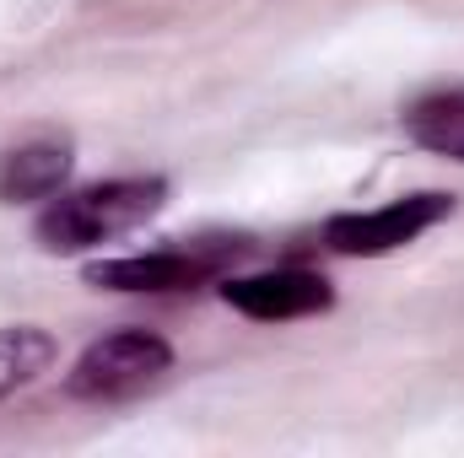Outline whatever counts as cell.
<instances>
[{"instance_id": "6da1fadb", "label": "cell", "mask_w": 464, "mask_h": 458, "mask_svg": "<svg viewBox=\"0 0 464 458\" xmlns=\"http://www.w3.org/2000/svg\"><path fill=\"white\" fill-rule=\"evenodd\" d=\"M168 205V184L162 178H114V184H92L76 195H60L44 216H38V248L44 253H87L103 248L124 232L146 227L157 211Z\"/></svg>"}, {"instance_id": "7a4b0ae2", "label": "cell", "mask_w": 464, "mask_h": 458, "mask_svg": "<svg viewBox=\"0 0 464 458\" xmlns=\"http://www.w3.org/2000/svg\"><path fill=\"white\" fill-rule=\"evenodd\" d=\"M173 367V345L151 329H119L103 335L82 350V361L71 367L65 388L76 399H92V405H119V399H135L146 388H157Z\"/></svg>"}, {"instance_id": "3957f363", "label": "cell", "mask_w": 464, "mask_h": 458, "mask_svg": "<svg viewBox=\"0 0 464 458\" xmlns=\"http://www.w3.org/2000/svg\"><path fill=\"white\" fill-rule=\"evenodd\" d=\"M254 243L227 237V243H200V248H157V253H124V259H98L87 264V286L98 291H189L211 275H222L227 259H243Z\"/></svg>"}, {"instance_id": "277c9868", "label": "cell", "mask_w": 464, "mask_h": 458, "mask_svg": "<svg viewBox=\"0 0 464 458\" xmlns=\"http://www.w3.org/2000/svg\"><path fill=\"white\" fill-rule=\"evenodd\" d=\"M454 211L449 195H405V200H389L383 211H346V216H330L324 222V243L335 253L351 259H378V253H394L405 243H416L427 227H438L443 216Z\"/></svg>"}, {"instance_id": "5b68a950", "label": "cell", "mask_w": 464, "mask_h": 458, "mask_svg": "<svg viewBox=\"0 0 464 458\" xmlns=\"http://www.w3.org/2000/svg\"><path fill=\"white\" fill-rule=\"evenodd\" d=\"M222 302L237 308L243 319L259 324H281V319H308L324 313L335 302V286L314 270H259V275H237L222 281Z\"/></svg>"}, {"instance_id": "8992f818", "label": "cell", "mask_w": 464, "mask_h": 458, "mask_svg": "<svg viewBox=\"0 0 464 458\" xmlns=\"http://www.w3.org/2000/svg\"><path fill=\"white\" fill-rule=\"evenodd\" d=\"M76 167V151L65 140H33L0 157V200L5 205H27V200H49L65 189Z\"/></svg>"}, {"instance_id": "52a82bcc", "label": "cell", "mask_w": 464, "mask_h": 458, "mask_svg": "<svg viewBox=\"0 0 464 458\" xmlns=\"http://www.w3.org/2000/svg\"><path fill=\"white\" fill-rule=\"evenodd\" d=\"M54 356H60V345H54L49 329H38V324H11V329H0V399H11L16 388L38 383V377L54 367Z\"/></svg>"}, {"instance_id": "ba28073f", "label": "cell", "mask_w": 464, "mask_h": 458, "mask_svg": "<svg viewBox=\"0 0 464 458\" xmlns=\"http://www.w3.org/2000/svg\"><path fill=\"white\" fill-rule=\"evenodd\" d=\"M405 129H411V140H416V146H427V151H438V157L464 162V87H454V92H432V98L411 103Z\"/></svg>"}]
</instances>
